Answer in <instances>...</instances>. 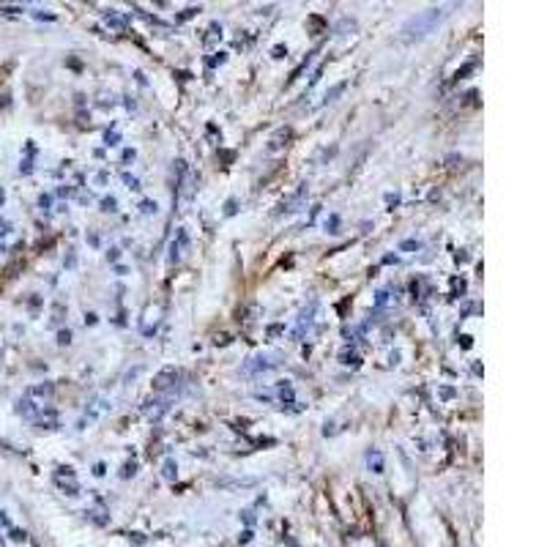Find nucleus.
I'll return each mask as SVG.
<instances>
[{"instance_id": "58", "label": "nucleus", "mask_w": 547, "mask_h": 547, "mask_svg": "<svg viewBox=\"0 0 547 547\" xmlns=\"http://www.w3.org/2000/svg\"><path fill=\"white\" fill-rule=\"evenodd\" d=\"M3 200H6V192H3V189H0V203H3Z\"/></svg>"}, {"instance_id": "30", "label": "nucleus", "mask_w": 547, "mask_h": 547, "mask_svg": "<svg viewBox=\"0 0 547 547\" xmlns=\"http://www.w3.org/2000/svg\"><path fill=\"white\" fill-rule=\"evenodd\" d=\"M8 537H11L14 542H25V539H28V534H25V531H20V528H14V525L8 528Z\"/></svg>"}, {"instance_id": "35", "label": "nucleus", "mask_w": 547, "mask_h": 547, "mask_svg": "<svg viewBox=\"0 0 547 547\" xmlns=\"http://www.w3.org/2000/svg\"><path fill=\"white\" fill-rule=\"evenodd\" d=\"M58 345H71V331L68 328L58 331Z\"/></svg>"}, {"instance_id": "42", "label": "nucleus", "mask_w": 547, "mask_h": 547, "mask_svg": "<svg viewBox=\"0 0 547 547\" xmlns=\"http://www.w3.org/2000/svg\"><path fill=\"white\" fill-rule=\"evenodd\" d=\"M64 321V304H55V318H52V323H61Z\"/></svg>"}, {"instance_id": "25", "label": "nucleus", "mask_w": 547, "mask_h": 547, "mask_svg": "<svg viewBox=\"0 0 547 547\" xmlns=\"http://www.w3.org/2000/svg\"><path fill=\"white\" fill-rule=\"evenodd\" d=\"M156 208H159V205H156V200H143V203H140V211H143L145 217L156 214Z\"/></svg>"}, {"instance_id": "50", "label": "nucleus", "mask_w": 547, "mask_h": 547, "mask_svg": "<svg viewBox=\"0 0 547 547\" xmlns=\"http://www.w3.org/2000/svg\"><path fill=\"white\" fill-rule=\"evenodd\" d=\"M58 194H61V197H71V194H74V189H71V187H61V189H58Z\"/></svg>"}, {"instance_id": "2", "label": "nucleus", "mask_w": 547, "mask_h": 547, "mask_svg": "<svg viewBox=\"0 0 547 547\" xmlns=\"http://www.w3.org/2000/svg\"><path fill=\"white\" fill-rule=\"evenodd\" d=\"M282 367V353L277 351H263V353L249 356L244 364H241V375L244 378H260L265 372H274Z\"/></svg>"}, {"instance_id": "1", "label": "nucleus", "mask_w": 547, "mask_h": 547, "mask_svg": "<svg viewBox=\"0 0 547 547\" xmlns=\"http://www.w3.org/2000/svg\"><path fill=\"white\" fill-rule=\"evenodd\" d=\"M449 8H454V6H435V8H427V11H421L416 17H411L402 25V38L405 41H421L424 36H430L449 17Z\"/></svg>"}, {"instance_id": "11", "label": "nucleus", "mask_w": 547, "mask_h": 547, "mask_svg": "<svg viewBox=\"0 0 547 547\" xmlns=\"http://www.w3.org/2000/svg\"><path fill=\"white\" fill-rule=\"evenodd\" d=\"M290 137H293V129H288V126H285V129H279L277 134H274V137H271V140H268V148H265V151H268V154H277V151H282V148L288 145Z\"/></svg>"}, {"instance_id": "7", "label": "nucleus", "mask_w": 547, "mask_h": 547, "mask_svg": "<svg viewBox=\"0 0 547 547\" xmlns=\"http://www.w3.org/2000/svg\"><path fill=\"white\" fill-rule=\"evenodd\" d=\"M107 411H110L107 397L96 394V397H91V400H88V405H85V418H88V421H99V418L104 416Z\"/></svg>"}, {"instance_id": "39", "label": "nucleus", "mask_w": 547, "mask_h": 547, "mask_svg": "<svg viewBox=\"0 0 547 547\" xmlns=\"http://www.w3.org/2000/svg\"><path fill=\"white\" fill-rule=\"evenodd\" d=\"M38 205H41V211H50V205H52V197H50V194H41V197H38Z\"/></svg>"}, {"instance_id": "9", "label": "nucleus", "mask_w": 547, "mask_h": 547, "mask_svg": "<svg viewBox=\"0 0 547 547\" xmlns=\"http://www.w3.org/2000/svg\"><path fill=\"white\" fill-rule=\"evenodd\" d=\"M101 20H104L112 31H126V28H129V17H126V14H121L118 8H107V11H101Z\"/></svg>"}, {"instance_id": "46", "label": "nucleus", "mask_w": 547, "mask_h": 547, "mask_svg": "<svg viewBox=\"0 0 547 547\" xmlns=\"http://www.w3.org/2000/svg\"><path fill=\"white\" fill-rule=\"evenodd\" d=\"M94 474H96V476H104V474H107V465H104V462H96V465H94Z\"/></svg>"}, {"instance_id": "18", "label": "nucleus", "mask_w": 547, "mask_h": 547, "mask_svg": "<svg viewBox=\"0 0 547 547\" xmlns=\"http://www.w3.org/2000/svg\"><path fill=\"white\" fill-rule=\"evenodd\" d=\"M340 361H342L345 367H358V364H361V356L356 353L353 348H345V351H340Z\"/></svg>"}, {"instance_id": "38", "label": "nucleus", "mask_w": 547, "mask_h": 547, "mask_svg": "<svg viewBox=\"0 0 547 547\" xmlns=\"http://www.w3.org/2000/svg\"><path fill=\"white\" fill-rule=\"evenodd\" d=\"M271 55H274V58H285V55H288V47H285V44H277V47L271 50Z\"/></svg>"}, {"instance_id": "54", "label": "nucleus", "mask_w": 547, "mask_h": 547, "mask_svg": "<svg viewBox=\"0 0 547 547\" xmlns=\"http://www.w3.org/2000/svg\"><path fill=\"white\" fill-rule=\"evenodd\" d=\"M214 342H217V345H227V342H230V337H227V334H219Z\"/></svg>"}, {"instance_id": "4", "label": "nucleus", "mask_w": 547, "mask_h": 547, "mask_svg": "<svg viewBox=\"0 0 547 547\" xmlns=\"http://www.w3.org/2000/svg\"><path fill=\"white\" fill-rule=\"evenodd\" d=\"M307 194H309V184H298L293 192L279 200L277 214H296V211H301L304 203H307Z\"/></svg>"}, {"instance_id": "57", "label": "nucleus", "mask_w": 547, "mask_h": 547, "mask_svg": "<svg viewBox=\"0 0 547 547\" xmlns=\"http://www.w3.org/2000/svg\"><path fill=\"white\" fill-rule=\"evenodd\" d=\"M397 260H400L397 255H386V258H384V263H397Z\"/></svg>"}, {"instance_id": "27", "label": "nucleus", "mask_w": 547, "mask_h": 547, "mask_svg": "<svg viewBox=\"0 0 547 547\" xmlns=\"http://www.w3.org/2000/svg\"><path fill=\"white\" fill-rule=\"evenodd\" d=\"M326 230H328V233H340V217H337V214H331V217L326 219Z\"/></svg>"}, {"instance_id": "44", "label": "nucleus", "mask_w": 547, "mask_h": 547, "mask_svg": "<svg viewBox=\"0 0 547 547\" xmlns=\"http://www.w3.org/2000/svg\"><path fill=\"white\" fill-rule=\"evenodd\" d=\"M334 154H337V145H331V148H326V151H323V154H321V161L331 159V156H334Z\"/></svg>"}, {"instance_id": "47", "label": "nucleus", "mask_w": 547, "mask_h": 547, "mask_svg": "<svg viewBox=\"0 0 547 547\" xmlns=\"http://www.w3.org/2000/svg\"><path fill=\"white\" fill-rule=\"evenodd\" d=\"M129 539L134 545H145V537H143V534H129Z\"/></svg>"}, {"instance_id": "29", "label": "nucleus", "mask_w": 547, "mask_h": 547, "mask_svg": "<svg viewBox=\"0 0 547 547\" xmlns=\"http://www.w3.org/2000/svg\"><path fill=\"white\" fill-rule=\"evenodd\" d=\"M118 143H121V134H118V131H107V134H104V145H107V148H110V145H118Z\"/></svg>"}, {"instance_id": "6", "label": "nucleus", "mask_w": 547, "mask_h": 547, "mask_svg": "<svg viewBox=\"0 0 547 547\" xmlns=\"http://www.w3.org/2000/svg\"><path fill=\"white\" fill-rule=\"evenodd\" d=\"M178 378H181V372L175 367H164V370L156 372V378H154V388L156 391H170V388H175Z\"/></svg>"}, {"instance_id": "3", "label": "nucleus", "mask_w": 547, "mask_h": 547, "mask_svg": "<svg viewBox=\"0 0 547 547\" xmlns=\"http://www.w3.org/2000/svg\"><path fill=\"white\" fill-rule=\"evenodd\" d=\"M315 312H318V298H312L301 312H298V318H296V326H293V331H290V340H304L307 337V331L312 328V323H315Z\"/></svg>"}, {"instance_id": "51", "label": "nucleus", "mask_w": 547, "mask_h": 547, "mask_svg": "<svg viewBox=\"0 0 547 547\" xmlns=\"http://www.w3.org/2000/svg\"><path fill=\"white\" fill-rule=\"evenodd\" d=\"M386 203L388 205H397L400 203V194H386Z\"/></svg>"}, {"instance_id": "34", "label": "nucleus", "mask_w": 547, "mask_h": 547, "mask_svg": "<svg viewBox=\"0 0 547 547\" xmlns=\"http://www.w3.org/2000/svg\"><path fill=\"white\" fill-rule=\"evenodd\" d=\"M55 476H58V479H64V476H66V479H74V468H68V465H61Z\"/></svg>"}, {"instance_id": "40", "label": "nucleus", "mask_w": 547, "mask_h": 547, "mask_svg": "<svg viewBox=\"0 0 547 547\" xmlns=\"http://www.w3.org/2000/svg\"><path fill=\"white\" fill-rule=\"evenodd\" d=\"M474 66H476V64H465V66H462V68H457V74H454V80H462V77H465L468 71H474Z\"/></svg>"}, {"instance_id": "31", "label": "nucleus", "mask_w": 547, "mask_h": 547, "mask_svg": "<svg viewBox=\"0 0 547 547\" xmlns=\"http://www.w3.org/2000/svg\"><path fill=\"white\" fill-rule=\"evenodd\" d=\"M134 474H137V462H126V465L121 468V479H129Z\"/></svg>"}, {"instance_id": "10", "label": "nucleus", "mask_w": 547, "mask_h": 547, "mask_svg": "<svg viewBox=\"0 0 547 547\" xmlns=\"http://www.w3.org/2000/svg\"><path fill=\"white\" fill-rule=\"evenodd\" d=\"M33 421H36V427H38V430H58V414H55L52 408L38 411V416L33 418Z\"/></svg>"}, {"instance_id": "17", "label": "nucleus", "mask_w": 547, "mask_h": 547, "mask_svg": "<svg viewBox=\"0 0 547 547\" xmlns=\"http://www.w3.org/2000/svg\"><path fill=\"white\" fill-rule=\"evenodd\" d=\"M161 476H164L167 482H175V476H178V462H175L173 457H167V460H164V465H161Z\"/></svg>"}, {"instance_id": "19", "label": "nucleus", "mask_w": 547, "mask_h": 547, "mask_svg": "<svg viewBox=\"0 0 547 547\" xmlns=\"http://www.w3.org/2000/svg\"><path fill=\"white\" fill-rule=\"evenodd\" d=\"M14 235V225L8 219H0V252H6V238Z\"/></svg>"}, {"instance_id": "37", "label": "nucleus", "mask_w": 547, "mask_h": 547, "mask_svg": "<svg viewBox=\"0 0 547 547\" xmlns=\"http://www.w3.org/2000/svg\"><path fill=\"white\" fill-rule=\"evenodd\" d=\"M235 205H238V200H233V197H230V200H227V203H225V217H233V214L238 211Z\"/></svg>"}, {"instance_id": "21", "label": "nucleus", "mask_w": 547, "mask_h": 547, "mask_svg": "<svg viewBox=\"0 0 547 547\" xmlns=\"http://www.w3.org/2000/svg\"><path fill=\"white\" fill-rule=\"evenodd\" d=\"M205 33H208V36H205V47H211V44H217V41L222 38V28H219L217 22H214V25H211Z\"/></svg>"}, {"instance_id": "5", "label": "nucleus", "mask_w": 547, "mask_h": 547, "mask_svg": "<svg viewBox=\"0 0 547 547\" xmlns=\"http://www.w3.org/2000/svg\"><path fill=\"white\" fill-rule=\"evenodd\" d=\"M170 411V397H154V400H148L145 402V408H143V414L148 421H161V416Z\"/></svg>"}, {"instance_id": "56", "label": "nucleus", "mask_w": 547, "mask_h": 547, "mask_svg": "<svg viewBox=\"0 0 547 547\" xmlns=\"http://www.w3.org/2000/svg\"><path fill=\"white\" fill-rule=\"evenodd\" d=\"M85 323H88V326H94V323H96V315H94V312H88V315H85Z\"/></svg>"}, {"instance_id": "8", "label": "nucleus", "mask_w": 547, "mask_h": 547, "mask_svg": "<svg viewBox=\"0 0 547 547\" xmlns=\"http://www.w3.org/2000/svg\"><path fill=\"white\" fill-rule=\"evenodd\" d=\"M187 247H189V233L181 227L178 233H175V238H173V244H170V263H178V260L184 258V252H187Z\"/></svg>"}, {"instance_id": "22", "label": "nucleus", "mask_w": 547, "mask_h": 547, "mask_svg": "<svg viewBox=\"0 0 547 547\" xmlns=\"http://www.w3.org/2000/svg\"><path fill=\"white\" fill-rule=\"evenodd\" d=\"M418 249H421V241L418 238H405L400 244V252H418Z\"/></svg>"}, {"instance_id": "24", "label": "nucleus", "mask_w": 547, "mask_h": 547, "mask_svg": "<svg viewBox=\"0 0 547 547\" xmlns=\"http://www.w3.org/2000/svg\"><path fill=\"white\" fill-rule=\"evenodd\" d=\"M194 14H200V6H189V8H184V11L175 17V22H187V20H192Z\"/></svg>"}, {"instance_id": "16", "label": "nucleus", "mask_w": 547, "mask_h": 547, "mask_svg": "<svg viewBox=\"0 0 547 547\" xmlns=\"http://www.w3.org/2000/svg\"><path fill=\"white\" fill-rule=\"evenodd\" d=\"M277 397H279L282 402L293 405V397H296V394H293V384H290V381H279V384H277Z\"/></svg>"}, {"instance_id": "41", "label": "nucleus", "mask_w": 547, "mask_h": 547, "mask_svg": "<svg viewBox=\"0 0 547 547\" xmlns=\"http://www.w3.org/2000/svg\"><path fill=\"white\" fill-rule=\"evenodd\" d=\"M451 288L454 293H465V279H451Z\"/></svg>"}, {"instance_id": "36", "label": "nucleus", "mask_w": 547, "mask_h": 547, "mask_svg": "<svg viewBox=\"0 0 547 547\" xmlns=\"http://www.w3.org/2000/svg\"><path fill=\"white\" fill-rule=\"evenodd\" d=\"M454 394H457V391H454L451 386H441V388H438V397H441V400H451Z\"/></svg>"}, {"instance_id": "15", "label": "nucleus", "mask_w": 547, "mask_h": 547, "mask_svg": "<svg viewBox=\"0 0 547 547\" xmlns=\"http://www.w3.org/2000/svg\"><path fill=\"white\" fill-rule=\"evenodd\" d=\"M345 88H348V80H342V82L331 85V88L326 91V96H323V104H331V101H337V99L345 94Z\"/></svg>"}, {"instance_id": "49", "label": "nucleus", "mask_w": 547, "mask_h": 547, "mask_svg": "<svg viewBox=\"0 0 547 547\" xmlns=\"http://www.w3.org/2000/svg\"><path fill=\"white\" fill-rule=\"evenodd\" d=\"M249 539H252V531H244V534H241V537H238V542H241V545H247V542H249Z\"/></svg>"}, {"instance_id": "26", "label": "nucleus", "mask_w": 547, "mask_h": 547, "mask_svg": "<svg viewBox=\"0 0 547 547\" xmlns=\"http://www.w3.org/2000/svg\"><path fill=\"white\" fill-rule=\"evenodd\" d=\"M101 211H107V214L118 211V200H115V197H104V200H101Z\"/></svg>"}, {"instance_id": "14", "label": "nucleus", "mask_w": 547, "mask_h": 547, "mask_svg": "<svg viewBox=\"0 0 547 547\" xmlns=\"http://www.w3.org/2000/svg\"><path fill=\"white\" fill-rule=\"evenodd\" d=\"M52 394H55V386H52L50 381L36 384V386H31V391H28V397H41V400H50Z\"/></svg>"}, {"instance_id": "23", "label": "nucleus", "mask_w": 547, "mask_h": 547, "mask_svg": "<svg viewBox=\"0 0 547 547\" xmlns=\"http://www.w3.org/2000/svg\"><path fill=\"white\" fill-rule=\"evenodd\" d=\"M252 315H258V304H249L247 309H238V321H255Z\"/></svg>"}, {"instance_id": "55", "label": "nucleus", "mask_w": 547, "mask_h": 547, "mask_svg": "<svg viewBox=\"0 0 547 547\" xmlns=\"http://www.w3.org/2000/svg\"><path fill=\"white\" fill-rule=\"evenodd\" d=\"M241 517H244V520H247V523H249V525H252V523H255V515H252V512H241Z\"/></svg>"}, {"instance_id": "12", "label": "nucleus", "mask_w": 547, "mask_h": 547, "mask_svg": "<svg viewBox=\"0 0 547 547\" xmlns=\"http://www.w3.org/2000/svg\"><path fill=\"white\" fill-rule=\"evenodd\" d=\"M38 411H41V408L33 402V397H22V400L17 402V414H20V416L36 418V416H38Z\"/></svg>"}, {"instance_id": "13", "label": "nucleus", "mask_w": 547, "mask_h": 547, "mask_svg": "<svg viewBox=\"0 0 547 547\" xmlns=\"http://www.w3.org/2000/svg\"><path fill=\"white\" fill-rule=\"evenodd\" d=\"M367 465H370V471H372V474H384V468H386L384 454H381L378 449H370L367 451Z\"/></svg>"}, {"instance_id": "48", "label": "nucleus", "mask_w": 547, "mask_h": 547, "mask_svg": "<svg viewBox=\"0 0 547 547\" xmlns=\"http://www.w3.org/2000/svg\"><path fill=\"white\" fill-rule=\"evenodd\" d=\"M118 258H121V249H110V252H107V260H110V263H115Z\"/></svg>"}, {"instance_id": "45", "label": "nucleus", "mask_w": 547, "mask_h": 547, "mask_svg": "<svg viewBox=\"0 0 547 547\" xmlns=\"http://www.w3.org/2000/svg\"><path fill=\"white\" fill-rule=\"evenodd\" d=\"M0 11H3V14H20L22 8H20V6H3Z\"/></svg>"}, {"instance_id": "53", "label": "nucleus", "mask_w": 547, "mask_h": 547, "mask_svg": "<svg viewBox=\"0 0 547 547\" xmlns=\"http://www.w3.org/2000/svg\"><path fill=\"white\" fill-rule=\"evenodd\" d=\"M134 156H137V154H134V148H126V151H124V161H131Z\"/></svg>"}, {"instance_id": "28", "label": "nucleus", "mask_w": 547, "mask_h": 547, "mask_svg": "<svg viewBox=\"0 0 547 547\" xmlns=\"http://www.w3.org/2000/svg\"><path fill=\"white\" fill-rule=\"evenodd\" d=\"M225 61H227V55H225V52H217V55H214V58H208L205 64H208V68H217V66H222V64H225Z\"/></svg>"}, {"instance_id": "43", "label": "nucleus", "mask_w": 547, "mask_h": 547, "mask_svg": "<svg viewBox=\"0 0 547 547\" xmlns=\"http://www.w3.org/2000/svg\"><path fill=\"white\" fill-rule=\"evenodd\" d=\"M285 331V326H268V337H279Z\"/></svg>"}, {"instance_id": "52", "label": "nucleus", "mask_w": 547, "mask_h": 547, "mask_svg": "<svg viewBox=\"0 0 547 547\" xmlns=\"http://www.w3.org/2000/svg\"><path fill=\"white\" fill-rule=\"evenodd\" d=\"M0 525H6V528H11V520H8V515H6V512H0Z\"/></svg>"}, {"instance_id": "32", "label": "nucleus", "mask_w": 547, "mask_h": 547, "mask_svg": "<svg viewBox=\"0 0 547 547\" xmlns=\"http://www.w3.org/2000/svg\"><path fill=\"white\" fill-rule=\"evenodd\" d=\"M334 31H337V33H340V31H356V20H348V17H345V20H342V22H340Z\"/></svg>"}, {"instance_id": "33", "label": "nucleus", "mask_w": 547, "mask_h": 547, "mask_svg": "<svg viewBox=\"0 0 547 547\" xmlns=\"http://www.w3.org/2000/svg\"><path fill=\"white\" fill-rule=\"evenodd\" d=\"M121 178H124V184H126V187H129V189H140V181H137V178H134V175H131V173H124V175H121Z\"/></svg>"}, {"instance_id": "20", "label": "nucleus", "mask_w": 547, "mask_h": 547, "mask_svg": "<svg viewBox=\"0 0 547 547\" xmlns=\"http://www.w3.org/2000/svg\"><path fill=\"white\" fill-rule=\"evenodd\" d=\"M394 301V296L388 293V290H378L375 293V309H384V307H388Z\"/></svg>"}]
</instances>
